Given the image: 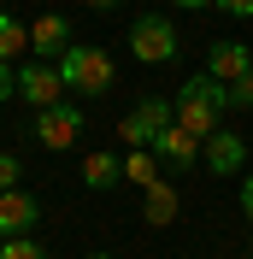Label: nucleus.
<instances>
[{"mask_svg":"<svg viewBox=\"0 0 253 259\" xmlns=\"http://www.w3.org/2000/svg\"><path fill=\"white\" fill-rule=\"evenodd\" d=\"M171 106H177V124L189 130L194 142H212V136H218V118L230 112V89H224L218 77H206V71H200V77L183 82V95H177Z\"/></svg>","mask_w":253,"mask_h":259,"instance_id":"nucleus-1","label":"nucleus"},{"mask_svg":"<svg viewBox=\"0 0 253 259\" xmlns=\"http://www.w3.org/2000/svg\"><path fill=\"white\" fill-rule=\"evenodd\" d=\"M59 77H65V89H77V95H106L112 82H118V71H112L106 48H71L59 59Z\"/></svg>","mask_w":253,"mask_h":259,"instance_id":"nucleus-2","label":"nucleus"},{"mask_svg":"<svg viewBox=\"0 0 253 259\" xmlns=\"http://www.w3.org/2000/svg\"><path fill=\"white\" fill-rule=\"evenodd\" d=\"M171 124H177V106H171V100H142V106L118 124V142H124V153H136V147H153Z\"/></svg>","mask_w":253,"mask_h":259,"instance_id":"nucleus-3","label":"nucleus"},{"mask_svg":"<svg viewBox=\"0 0 253 259\" xmlns=\"http://www.w3.org/2000/svg\"><path fill=\"white\" fill-rule=\"evenodd\" d=\"M130 53H136V59L142 65H171L177 59V24L171 18H136V24H130Z\"/></svg>","mask_w":253,"mask_h":259,"instance_id":"nucleus-4","label":"nucleus"},{"mask_svg":"<svg viewBox=\"0 0 253 259\" xmlns=\"http://www.w3.org/2000/svg\"><path fill=\"white\" fill-rule=\"evenodd\" d=\"M18 100H24V106H35V112L59 106V100H65L59 65H18Z\"/></svg>","mask_w":253,"mask_h":259,"instance_id":"nucleus-5","label":"nucleus"},{"mask_svg":"<svg viewBox=\"0 0 253 259\" xmlns=\"http://www.w3.org/2000/svg\"><path fill=\"white\" fill-rule=\"evenodd\" d=\"M30 48L41 53V65H59L65 53L77 48V41H71V18H59V12L35 18V24H30Z\"/></svg>","mask_w":253,"mask_h":259,"instance_id":"nucleus-6","label":"nucleus"},{"mask_svg":"<svg viewBox=\"0 0 253 259\" xmlns=\"http://www.w3.org/2000/svg\"><path fill=\"white\" fill-rule=\"evenodd\" d=\"M200 165L212 171V177H236L241 165H247V142H241L236 130H218V136L200 147Z\"/></svg>","mask_w":253,"mask_h":259,"instance_id":"nucleus-7","label":"nucleus"},{"mask_svg":"<svg viewBox=\"0 0 253 259\" xmlns=\"http://www.w3.org/2000/svg\"><path fill=\"white\" fill-rule=\"evenodd\" d=\"M35 136H41V147H71L82 136V112L77 106H48V112H35Z\"/></svg>","mask_w":253,"mask_h":259,"instance_id":"nucleus-8","label":"nucleus"},{"mask_svg":"<svg viewBox=\"0 0 253 259\" xmlns=\"http://www.w3.org/2000/svg\"><path fill=\"white\" fill-rule=\"evenodd\" d=\"M247 71H253V48H241V41H212L206 48V77H218L224 89L236 77H247Z\"/></svg>","mask_w":253,"mask_h":259,"instance_id":"nucleus-9","label":"nucleus"},{"mask_svg":"<svg viewBox=\"0 0 253 259\" xmlns=\"http://www.w3.org/2000/svg\"><path fill=\"white\" fill-rule=\"evenodd\" d=\"M200 147H206V142H194L183 124H171V130L153 142V153H159V165H165V171H189V165H200Z\"/></svg>","mask_w":253,"mask_h":259,"instance_id":"nucleus-10","label":"nucleus"},{"mask_svg":"<svg viewBox=\"0 0 253 259\" xmlns=\"http://www.w3.org/2000/svg\"><path fill=\"white\" fill-rule=\"evenodd\" d=\"M35 218H41V206H35L24 189L0 194V242H12V236H30V230H35Z\"/></svg>","mask_w":253,"mask_h":259,"instance_id":"nucleus-11","label":"nucleus"},{"mask_svg":"<svg viewBox=\"0 0 253 259\" xmlns=\"http://www.w3.org/2000/svg\"><path fill=\"white\" fill-rule=\"evenodd\" d=\"M177 212H183L177 189H171V183H153V189H147V200H142V218H147L153 230H165V224H177Z\"/></svg>","mask_w":253,"mask_h":259,"instance_id":"nucleus-12","label":"nucleus"},{"mask_svg":"<svg viewBox=\"0 0 253 259\" xmlns=\"http://www.w3.org/2000/svg\"><path fill=\"white\" fill-rule=\"evenodd\" d=\"M82 183H89V189H118V183H124V153H118V159H112V153H89V159H82Z\"/></svg>","mask_w":253,"mask_h":259,"instance_id":"nucleus-13","label":"nucleus"},{"mask_svg":"<svg viewBox=\"0 0 253 259\" xmlns=\"http://www.w3.org/2000/svg\"><path fill=\"white\" fill-rule=\"evenodd\" d=\"M24 48H30V30L0 6V65H18V59H24Z\"/></svg>","mask_w":253,"mask_h":259,"instance_id":"nucleus-14","label":"nucleus"},{"mask_svg":"<svg viewBox=\"0 0 253 259\" xmlns=\"http://www.w3.org/2000/svg\"><path fill=\"white\" fill-rule=\"evenodd\" d=\"M124 177H130V183H142V189H153V183H159V153H153V147L124 153Z\"/></svg>","mask_w":253,"mask_h":259,"instance_id":"nucleus-15","label":"nucleus"},{"mask_svg":"<svg viewBox=\"0 0 253 259\" xmlns=\"http://www.w3.org/2000/svg\"><path fill=\"white\" fill-rule=\"evenodd\" d=\"M0 259H48L30 236H12V242H0Z\"/></svg>","mask_w":253,"mask_h":259,"instance_id":"nucleus-16","label":"nucleus"},{"mask_svg":"<svg viewBox=\"0 0 253 259\" xmlns=\"http://www.w3.org/2000/svg\"><path fill=\"white\" fill-rule=\"evenodd\" d=\"M18 177H24V159H18V153H0V194H12Z\"/></svg>","mask_w":253,"mask_h":259,"instance_id":"nucleus-17","label":"nucleus"},{"mask_svg":"<svg viewBox=\"0 0 253 259\" xmlns=\"http://www.w3.org/2000/svg\"><path fill=\"white\" fill-rule=\"evenodd\" d=\"M236 106H253V71L230 82V112H236Z\"/></svg>","mask_w":253,"mask_h":259,"instance_id":"nucleus-18","label":"nucleus"},{"mask_svg":"<svg viewBox=\"0 0 253 259\" xmlns=\"http://www.w3.org/2000/svg\"><path fill=\"white\" fill-rule=\"evenodd\" d=\"M18 100V65H0V106Z\"/></svg>","mask_w":253,"mask_h":259,"instance_id":"nucleus-19","label":"nucleus"},{"mask_svg":"<svg viewBox=\"0 0 253 259\" xmlns=\"http://www.w3.org/2000/svg\"><path fill=\"white\" fill-rule=\"evenodd\" d=\"M224 18H253V0H218Z\"/></svg>","mask_w":253,"mask_h":259,"instance_id":"nucleus-20","label":"nucleus"},{"mask_svg":"<svg viewBox=\"0 0 253 259\" xmlns=\"http://www.w3.org/2000/svg\"><path fill=\"white\" fill-rule=\"evenodd\" d=\"M241 212H247V224H253V177L241 183Z\"/></svg>","mask_w":253,"mask_h":259,"instance_id":"nucleus-21","label":"nucleus"},{"mask_svg":"<svg viewBox=\"0 0 253 259\" xmlns=\"http://www.w3.org/2000/svg\"><path fill=\"white\" fill-rule=\"evenodd\" d=\"M171 6H189V12H206V6H218V0H171Z\"/></svg>","mask_w":253,"mask_h":259,"instance_id":"nucleus-22","label":"nucleus"},{"mask_svg":"<svg viewBox=\"0 0 253 259\" xmlns=\"http://www.w3.org/2000/svg\"><path fill=\"white\" fill-rule=\"evenodd\" d=\"M89 6H95V12H112V6H118V0H89Z\"/></svg>","mask_w":253,"mask_h":259,"instance_id":"nucleus-23","label":"nucleus"},{"mask_svg":"<svg viewBox=\"0 0 253 259\" xmlns=\"http://www.w3.org/2000/svg\"><path fill=\"white\" fill-rule=\"evenodd\" d=\"M89 259H118V253H89Z\"/></svg>","mask_w":253,"mask_h":259,"instance_id":"nucleus-24","label":"nucleus"}]
</instances>
